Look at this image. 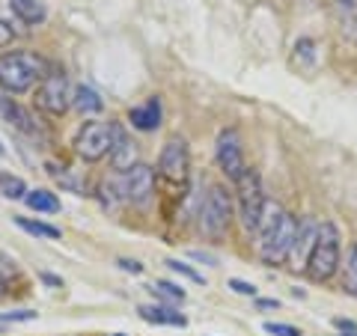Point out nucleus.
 Returning <instances> with one entry per match:
<instances>
[{"instance_id": "nucleus-1", "label": "nucleus", "mask_w": 357, "mask_h": 336, "mask_svg": "<svg viewBox=\"0 0 357 336\" xmlns=\"http://www.w3.org/2000/svg\"><path fill=\"white\" fill-rule=\"evenodd\" d=\"M301 223L295 220V215H289L280 206L268 203L259 220V256L265 265H283L289 262V253H292V244L298 238Z\"/></svg>"}, {"instance_id": "nucleus-2", "label": "nucleus", "mask_w": 357, "mask_h": 336, "mask_svg": "<svg viewBox=\"0 0 357 336\" xmlns=\"http://www.w3.org/2000/svg\"><path fill=\"white\" fill-rule=\"evenodd\" d=\"M51 72L48 60L36 51H6L0 54V89L6 96H21L36 86Z\"/></svg>"}, {"instance_id": "nucleus-3", "label": "nucleus", "mask_w": 357, "mask_h": 336, "mask_svg": "<svg viewBox=\"0 0 357 336\" xmlns=\"http://www.w3.org/2000/svg\"><path fill=\"white\" fill-rule=\"evenodd\" d=\"M342 265V244H340V229L333 223H319V235H316V247L310 253L307 262V274L316 283H325Z\"/></svg>"}, {"instance_id": "nucleus-4", "label": "nucleus", "mask_w": 357, "mask_h": 336, "mask_svg": "<svg viewBox=\"0 0 357 336\" xmlns=\"http://www.w3.org/2000/svg\"><path fill=\"white\" fill-rule=\"evenodd\" d=\"M197 223H199V232H203L206 238H220V235H227L229 223H232V197L223 185L208 188L203 206H199Z\"/></svg>"}, {"instance_id": "nucleus-5", "label": "nucleus", "mask_w": 357, "mask_h": 336, "mask_svg": "<svg viewBox=\"0 0 357 336\" xmlns=\"http://www.w3.org/2000/svg\"><path fill=\"white\" fill-rule=\"evenodd\" d=\"M238 188V217H241V227L248 232H256L259 229V220H262V211L268 206V199L262 194V178L256 170H244L241 178L236 182Z\"/></svg>"}, {"instance_id": "nucleus-6", "label": "nucleus", "mask_w": 357, "mask_h": 336, "mask_svg": "<svg viewBox=\"0 0 357 336\" xmlns=\"http://www.w3.org/2000/svg\"><path fill=\"white\" fill-rule=\"evenodd\" d=\"M110 149H114V128H110V122H84L75 137L77 158L86 164H98L102 158H107Z\"/></svg>"}, {"instance_id": "nucleus-7", "label": "nucleus", "mask_w": 357, "mask_h": 336, "mask_svg": "<svg viewBox=\"0 0 357 336\" xmlns=\"http://www.w3.org/2000/svg\"><path fill=\"white\" fill-rule=\"evenodd\" d=\"M36 107L48 116H63L72 107V93H69V77L63 72L51 69L48 75L39 81L36 89Z\"/></svg>"}, {"instance_id": "nucleus-8", "label": "nucleus", "mask_w": 357, "mask_h": 336, "mask_svg": "<svg viewBox=\"0 0 357 336\" xmlns=\"http://www.w3.org/2000/svg\"><path fill=\"white\" fill-rule=\"evenodd\" d=\"M215 158H218V167L223 170V176L238 182L241 173L248 170L244 164V146H241V134L238 128H223L215 140Z\"/></svg>"}, {"instance_id": "nucleus-9", "label": "nucleus", "mask_w": 357, "mask_h": 336, "mask_svg": "<svg viewBox=\"0 0 357 336\" xmlns=\"http://www.w3.org/2000/svg\"><path fill=\"white\" fill-rule=\"evenodd\" d=\"M119 190L122 199L131 206H149V199L155 194V170L146 164H137L131 170L119 173Z\"/></svg>"}, {"instance_id": "nucleus-10", "label": "nucleus", "mask_w": 357, "mask_h": 336, "mask_svg": "<svg viewBox=\"0 0 357 336\" xmlns=\"http://www.w3.org/2000/svg\"><path fill=\"white\" fill-rule=\"evenodd\" d=\"M188 170H191V152H188V143L182 137H170L164 143V149L158 155V173L167 182H185Z\"/></svg>"}, {"instance_id": "nucleus-11", "label": "nucleus", "mask_w": 357, "mask_h": 336, "mask_svg": "<svg viewBox=\"0 0 357 336\" xmlns=\"http://www.w3.org/2000/svg\"><path fill=\"white\" fill-rule=\"evenodd\" d=\"M0 119L9 122L18 134H24V137L30 140H42L45 137V128L39 125V119L33 110L27 107H21L13 96H6V93H0Z\"/></svg>"}, {"instance_id": "nucleus-12", "label": "nucleus", "mask_w": 357, "mask_h": 336, "mask_svg": "<svg viewBox=\"0 0 357 336\" xmlns=\"http://www.w3.org/2000/svg\"><path fill=\"white\" fill-rule=\"evenodd\" d=\"M110 128H114V149H110V164H114V170L126 173L131 167H137L140 161V149L137 143L131 140V134L122 128V122H110Z\"/></svg>"}, {"instance_id": "nucleus-13", "label": "nucleus", "mask_w": 357, "mask_h": 336, "mask_svg": "<svg viewBox=\"0 0 357 336\" xmlns=\"http://www.w3.org/2000/svg\"><path fill=\"white\" fill-rule=\"evenodd\" d=\"M316 235H319V223H301L298 238L292 244V253H289V262H292V268L307 271L310 253H312V247H316Z\"/></svg>"}, {"instance_id": "nucleus-14", "label": "nucleus", "mask_w": 357, "mask_h": 336, "mask_svg": "<svg viewBox=\"0 0 357 336\" xmlns=\"http://www.w3.org/2000/svg\"><path fill=\"white\" fill-rule=\"evenodd\" d=\"M128 122H131V128H137V131H155L161 125V98L149 96L143 105L131 107Z\"/></svg>"}, {"instance_id": "nucleus-15", "label": "nucleus", "mask_w": 357, "mask_h": 336, "mask_svg": "<svg viewBox=\"0 0 357 336\" xmlns=\"http://www.w3.org/2000/svg\"><path fill=\"white\" fill-rule=\"evenodd\" d=\"M140 319L149 321V324H170V328H185L188 319L182 316V312H176L170 307H158V304H143L140 310Z\"/></svg>"}, {"instance_id": "nucleus-16", "label": "nucleus", "mask_w": 357, "mask_h": 336, "mask_svg": "<svg viewBox=\"0 0 357 336\" xmlns=\"http://www.w3.org/2000/svg\"><path fill=\"white\" fill-rule=\"evenodd\" d=\"M72 107L81 116H89V114H98V110L105 107V102H102V96H98L93 86H84L81 84V86L75 89V96H72Z\"/></svg>"}, {"instance_id": "nucleus-17", "label": "nucleus", "mask_w": 357, "mask_h": 336, "mask_svg": "<svg viewBox=\"0 0 357 336\" xmlns=\"http://www.w3.org/2000/svg\"><path fill=\"white\" fill-rule=\"evenodd\" d=\"M48 173H51V178L57 182L60 188H66V190H72V194H86V178H81V176H75V170L72 167H57V164H48Z\"/></svg>"}, {"instance_id": "nucleus-18", "label": "nucleus", "mask_w": 357, "mask_h": 336, "mask_svg": "<svg viewBox=\"0 0 357 336\" xmlns=\"http://www.w3.org/2000/svg\"><path fill=\"white\" fill-rule=\"evenodd\" d=\"M9 6H13V13L24 21V24H33V27L48 18V13H45V6L39 0H9Z\"/></svg>"}, {"instance_id": "nucleus-19", "label": "nucleus", "mask_w": 357, "mask_h": 336, "mask_svg": "<svg viewBox=\"0 0 357 336\" xmlns=\"http://www.w3.org/2000/svg\"><path fill=\"white\" fill-rule=\"evenodd\" d=\"M24 203L33 208V211H45V215H57L60 211V199L57 194H51V190H27V197H24Z\"/></svg>"}, {"instance_id": "nucleus-20", "label": "nucleus", "mask_w": 357, "mask_h": 336, "mask_svg": "<svg viewBox=\"0 0 357 336\" xmlns=\"http://www.w3.org/2000/svg\"><path fill=\"white\" fill-rule=\"evenodd\" d=\"M15 227L24 229L27 235H33V238H60V229L57 227H51V223H42V220H33V217L15 215Z\"/></svg>"}, {"instance_id": "nucleus-21", "label": "nucleus", "mask_w": 357, "mask_h": 336, "mask_svg": "<svg viewBox=\"0 0 357 336\" xmlns=\"http://www.w3.org/2000/svg\"><path fill=\"white\" fill-rule=\"evenodd\" d=\"M342 289L351 298H357V241L345 253V265H342Z\"/></svg>"}, {"instance_id": "nucleus-22", "label": "nucleus", "mask_w": 357, "mask_h": 336, "mask_svg": "<svg viewBox=\"0 0 357 336\" xmlns=\"http://www.w3.org/2000/svg\"><path fill=\"white\" fill-rule=\"evenodd\" d=\"M0 197H6V199H24L27 197L24 178L6 173V170H0Z\"/></svg>"}, {"instance_id": "nucleus-23", "label": "nucleus", "mask_w": 357, "mask_h": 336, "mask_svg": "<svg viewBox=\"0 0 357 336\" xmlns=\"http://www.w3.org/2000/svg\"><path fill=\"white\" fill-rule=\"evenodd\" d=\"M98 199H102V206H105V208H110V211H114V208L119 206V199H122L119 178H116V182H107V178H105V182L98 185Z\"/></svg>"}, {"instance_id": "nucleus-24", "label": "nucleus", "mask_w": 357, "mask_h": 336, "mask_svg": "<svg viewBox=\"0 0 357 336\" xmlns=\"http://www.w3.org/2000/svg\"><path fill=\"white\" fill-rule=\"evenodd\" d=\"M149 289H152V295H161V298H167V300H185V289L167 283V280H155Z\"/></svg>"}, {"instance_id": "nucleus-25", "label": "nucleus", "mask_w": 357, "mask_h": 336, "mask_svg": "<svg viewBox=\"0 0 357 336\" xmlns=\"http://www.w3.org/2000/svg\"><path fill=\"white\" fill-rule=\"evenodd\" d=\"M265 330L271 336H301L298 328H292V324H280V321H265Z\"/></svg>"}, {"instance_id": "nucleus-26", "label": "nucleus", "mask_w": 357, "mask_h": 336, "mask_svg": "<svg viewBox=\"0 0 357 336\" xmlns=\"http://www.w3.org/2000/svg\"><path fill=\"white\" fill-rule=\"evenodd\" d=\"M167 265H170V268H173V271H176V274H185L188 280H194V283H206V280H203V274H197V271H194V268H188L185 262H178V259H170V262H167Z\"/></svg>"}, {"instance_id": "nucleus-27", "label": "nucleus", "mask_w": 357, "mask_h": 336, "mask_svg": "<svg viewBox=\"0 0 357 336\" xmlns=\"http://www.w3.org/2000/svg\"><path fill=\"white\" fill-rule=\"evenodd\" d=\"M39 312L36 310H15V312H0V321H33Z\"/></svg>"}, {"instance_id": "nucleus-28", "label": "nucleus", "mask_w": 357, "mask_h": 336, "mask_svg": "<svg viewBox=\"0 0 357 336\" xmlns=\"http://www.w3.org/2000/svg\"><path fill=\"white\" fill-rule=\"evenodd\" d=\"M229 289H232L236 295H248V298L256 295V286H253V283H244V280H229Z\"/></svg>"}, {"instance_id": "nucleus-29", "label": "nucleus", "mask_w": 357, "mask_h": 336, "mask_svg": "<svg viewBox=\"0 0 357 336\" xmlns=\"http://www.w3.org/2000/svg\"><path fill=\"white\" fill-rule=\"evenodd\" d=\"M13 36H15V30L9 27L3 18H0V48H3V45H9V42H13Z\"/></svg>"}, {"instance_id": "nucleus-30", "label": "nucleus", "mask_w": 357, "mask_h": 336, "mask_svg": "<svg viewBox=\"0 0 357 336\" xmlns=\"http://www.w3.org/2000/svg\"><path fill=\"white\" fill-rule=\"evenodd\" d=\"M119 268L122 271H128V274H143V265L134 262V259H119Z\"/></svg>"}, {"instance_id": "nucleus-31", "label": "nucleus", "mask_w": 357, "mask_h": 336, "mask_svg": "<svg viewBox=\"0 0 357 336\" xmlns=\"http://www.w3.org/2000/svg\"><path fill=\"white\" fill-rule=\"evenodd\" d=\"M259 307H262V310H271V307H280V300H274V298H265V300H259Z\"/></svg>"}, {"instance_id": "nucleus-32", "label": "nucleus", "mask_w": 357, "mask_h": 336, "mask_svg": "<svg viewBox=\"0 0 357 336\" xmlns=\"http://www.w3.org/2000/svg\"><path fill=\"white\" fill-rule=\"evenodd\" d=\"M333 324H337V328H342V330H351V328H354V324H351V321H345V319H337Z\"/></svg>"}, {"instance_id": "nucleus-33", "label": "nucleus", "mask_w": 357, "mask_h": 336, "mask_svg": "<svg viewBox=\"0 0 357 336\" xmlns=\"http://www.w3.org/2000/svg\"><path fill=\"white\" fill-rule=\"evenodd\" d=\"M6 295V283H3V280H0V298H3Z\"/></svg>"}, {"instance_id": "nucleus-34", "label": "nucleus", "mask_w": 357, "mask_h": 336, "mask_svg": "<svg viewBox=\"0 0 357 336\" xmlns=\"http://www.w3.org/2000/svg\"><path fill=\"white\" fill-rule=\"evenodd\" d=\"M340 3H345V6H357V0H340Z\"/></svg>"}, {"instance_id": "nucleus-35", "label": "nucleus", "mask_w": 357, "mask_h": 336, "mask_svg": "<svg viewBox=\"0 0 357 336\" xmlns=\"http://www.w3.org/2000/svg\"><path fill=\"white\" fill-rule=\"evenodd\" d=\"M114 336H126V333H114Z\"/></svg>"}, {"instance_id": "nucleus-36", "label": "nucleus", "mask_w": 357, "mask_h": 336, "mask_svg": "<svg viewBox=\"0 0 357 336\" xmlns=\"http://www.w3.org/2000/svg\"><path fill=\"white\" fill-rule=\"evenodd\" d=\"M0 155H3V146H0Z\"/></svg>"}, {"instance_id": "nucleus-37", "label": "nucleus", "mask_w": 357, "mask_h": 336, "mask_svg": "<svg viewBox=\"0 0 357 336\" xmlns=\"http://www.w3.org/2000/svg\"><path fill=\"white\" fill-rule=\"evenodd\" d=\"M351 336H357V333H351Z\"/></svg>"}]
</instances>
